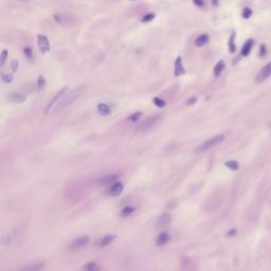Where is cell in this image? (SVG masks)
Segmentation results:
<instances>
[{"label":"cell","instance_id":"cell-12","mask_svg":"<svg viewBox=\"0 0 271 271\" xmlns=\"http://www.w3.org/2000/svg\"><path fill=\"white\" fill-rule=\"evenodd\" d=\"M45 266H46V263L45 262L33 263V264L23 266L22 268L20 269V271H40L42 269L45 268Z\"/></svg>","mask_w":271,"mask_h":271},{"label":"cell","instance_id":"cell-39","mask_svg":"<svg viewBox=\"0 0 271 271\" xmlns=\"http://www.w3.org/2000/svg\"><path fill=\"white\" fill-rule=\"evenodd\" d=\"M130 1H137V0H130Z\"/></svg>","mask_w":271,"mask_h":271},{"label":"cell","instance_id":"cell-37","mask_svg":"<svg viewBox=\"0 0 271 271\" xmlns=\"http://www.w3.org/2000/svg\"><path fill=\"white\" fill-rule=\"evenodd\" d=\"M236 232H237V231H236V230H235V229H233V230H230V231L228 232V234H227V235H228V236H232V235H235V234H236Z\"/></svg>","mask_w":271,"mask_h":271},{"label":"cell","instance_id":"cell-21","mask_svg":"<svg viewBox=\"0 0 271 271\" xmlns=\"http://www.w3.org/2000/svg\"><path fill=\"white\" fill-rule=\"evenodd\" d=\"M225 67H226L225 62H223V60H219V62L215 65V67H214V75H215L216 77L219 76L220 73L223 71V69H225Z\"/></svg>","mask_w":271,"mask_h":271},{"label":"cell","instance_id":"cell-10","mask_svg":"<svg viewBox=\"0 0 271 271\" xmlns=\"http://www.w3.org/2000/svg\"><path fill=\"white\" fill-rule=\"evenodd\" d=\"M120 178V175L119 174H114V175H108V176H105L103 178L99 179V184L101 186H108V184H114V182L119 180Z\"/></svg>","mask_w":271,"mask_h":271},{"label":"cell","instance_id":"cell-6","mask_svg":"<svg viewBox=\"0 0 271 271\" xmlns=\"http://www.w3.org/2000/svg\"><path fill=\"white\" fill-rule=\"evenodd\" d=\"M37 46L42 53H47L50 51V42L46 35L38 34L37 35Z\"/></svg>","mask_w":271,"mask_h":271},{"label":"cell","instance_id":"cell-17","mask_svg":"<svg viewBox=\"0 0 271 271\" xmlns=\"http://www.w3.org/2000/svg\"><path fill=\"white\" fill-rule=\"evenodd\" d=\"M253 47V40L252 39H248L247 42L244 44L243 48H241V56H248L251 52V49Z\"/></svg>","mask_w":271,"mask_h":271},{"label":"cell","instance_id":"cell-26","mask_svg":"<svg viewBox=\"0 0 271 271\" xmlns=\"http://www.w3.org/2000/svg\"><path fill=\"white\" fill-rule=\"evenodd\" d=\"M46 87V79L42 75H39L37 79V89L38 90H42Z\"/></svg>","mask_w":271,"mask_h":271},{"label":"cell","instance_id":"cell-7","mask_svg":"<svg viewBox=\"0 0 271 271\" xmlns=\"http://www.w3.org/2000/svg\"><path fill=\"white\" fill-rule=\"evenodd\" d=\"M88 243H89V237L87 236V235L79 236L70 244L69 249H71V250H77V249H79V248H83L84 246L88 245Z\"/></svg>","mask_w":271,"mask_h":271},{"label":"cell","instance_id":"cell-15","mask_svg":"<svg viewBox=\"0 0 271 271\" xmlns=\"http://www.w3.org/2000/svg\"><path fill=\"white\" fill-rule=\"evenodd\" d=\"M172 221V216L169 213H163L162 215L160 216L159 219H158V228H165L171 223Z\"/></svg>","mask_w":271,"mask_h":271},{"label":"cell","instance_id":"cell-34","mask_svg":"<svg viewBox=\"0 0 271 271\" xmlns=\"http://www.w3.org/2000/svg\"><path fill=\"white\" fill-rule=\"evenodd\" d=\"M193 3H194L196 7H202L204 5V0H193Z\"/></svg>","mask_w":271,"mask_h":271},{"label":"cell","instance_id":"cell-14","mask_svg":"<svg viewBox=\"0 0 271 271\" xmlns=\"http://www.w3.org/2000/svg\"><path fill=\"white\" fill-rule=\"evenodd\" d=\"M97 114H101V116H103V117L109 116V114H111V112H112L110 106H109L108 104H106V103H100V104H97Z\"/></svg>","mask_w":271,"mask_h":271},{"label":"cell","instance_id":"cell-25","mask_svg":"<svg viewBox=\"0 0 271 271\" xmlns=\"http://www.w3.org/2000/svg\"><path fill=\"white\" fill-rule=\"evenodd\" d=\"M153 103L156 105L157 107H159V108H163V107H165V105H166V102H165L163 99H161V97H154L153 99Z\"/></svg>","mask_w":271,"mask_h":271},{"label":"cell","instance_id":"cell-8","mask_svg":"<svg viewBox=\"0 0 271 271\" xmlns=\"http://www.w3.org/2000/svg\"><path fill=\"white\" fill-rule=\"evenodd\" d=\"M27 97L20 92H12L7 95V101L14 104H21V103L26 102Z\"/></svg>","mask_w":271,"mask_h":271},{"label":"cell","instance_id":"cell-2","mask_svg":"<svg viewBox=\"0 0 271 271\" xmlns=\"http://www.w3.org/2000/svg\"><path fill=\"white\" fill-rule=\"evenodd\" d=\"M225 141V136L223 134H217V136H214V137L210 138V139L206 140L204 142H202L198 147L196 148V153H203L209 149L213 148L215 146H217L218 144L223 143Z\"/></svg>","mask_w":271,"mask_h":271},{"label":"cell","instance_id":"cell-16","mask_svg":"<svg viewBox=\"0 0 271 271\" xmlns=\"http://www.w3.org/2000/svg\"><path fill=\"white\" fill-rule=\"evenodd\" d=\"M169 238H171V237H169V235L166 233V232H161V233L157 236V238H156V245L159 246V247L166 245V244L169 241Z\"/></svg>","mask_w":271,"mask_h":271},{"label":"cell","instance_id":"cell-29","mask_svg":"<svg viewBox=\"0 0 271 271\" xmlns=\"http://www.w3.org/2000/svg\"><path fill=\"white\" fill-rule=\"evenodd\" d=\"M251 15H252V10L249 9V7H245V9H244V11H243V13H241V16H243L245 19L250 18Z\"/></svg>","mask_w":271,"mask_h":271},{"label":"cell","instance_id":"cell-36","mask_svg":"<svg viewBox=\"0 0 271 271\" xmlns=\"http://www.w3.org/2000/svg\"><path fill=\"white\" fill-rule=\"evenodd\" d=\"M265 54H266V48H265L264 45H262V46H261V50H260V53H258V55H260L261 57H264Z\"/></svg>","mask_w":271,"mask_h":271},{"label":"cell","instance_id":"cell-20","mask_svg":"<svg viewBox=\"0 0 271 271\" xmlns=\"http://www.w3.org/2000/svg\"><path fill=\"white\" fill-rule=\"evenodd\" d=\"M134 211H136V208H134V206H124V208L122 209V211H121L120 216H121L122 218L128 217V216L131 215V214L134 213Z\"/></svg>","mask_w":271,"mask_h":271},{"label":"cell","instance_id":"cell-23","mask_svg":"<svg viewBox=\"0 0 271 271\" xmlns=\"http://www.w3.org/2000/svg\"><path fill=\"white\" fill-rule=\"evenodd\" d=\"M234 40H235V34L234 33H232L231 36H230L229 38V51L231 52V53H234V52L236 51V46H235V42H234Z\"/></svg>","mask_w":271,"mask_h":271},{"label":"cell","instance_id":"cell-1","mask_svg":"<svg viewBox=\"0 0 271 271\" xmlns=\"http://www.w3.org/2000/svg\"><path fill=\"white\" fill-rule=\"evenodd\" d=\"M86 90H87V87H86L85 85H81V86H79V87H76V88L72 89L71 91H69V92L63 97V100L60 101V102L58 103L57 106L54 108V112L63 111L64 109L69 107L73 102L79 100V97L86 92Z\"/></svg>","mask_w":271,"mask_h":271},{"label":"cell","instance_id":"cell-22","mask_svg":"<svg viewBox=\"0 0 271 271\" xmlns=\"http://www.w3.org/2000/svg\"><path fill=\"white\" fill-rule=\"evenodd\" d=\"M225 165L228 167V169H232V171H237L239 169V163L235 160H229L227 162L225 163Z\"/></svg>","mask_w":271,"mask_h":271},{"label":"cell","instance_id":"cell-11","mask_svg":"<svg viewBox=\"0 0 271 271\" xmlns=\"http://www.w3.org/2000/svg\"><path fill=\"white\" fill-rule=\"evenodd\" d=\"M114 239H116V235H114V234H107V235H105V236H103L102 238H100L97 241V245L100 248H104V247H107V246L110 245Z\"/></svg>","mask_w":271,"mask_h":271},{"label":"cell","instance_id":"cell-38","mask_svg":"<svg viewBox=\"0 0 271 271\" xmlns=\"http://www.w3.org/2000/svg\"><path fill=\"white\" fill-rule=\"evenodd\" d=\"M212 4H213L214 7H217V5H218V0H212Z\"/></svg>","mask_w":271,"mask_h":271},{"label":"cell","instance_id":"cell-3","mask_svg":"<svg viewBox=\"0 0 271 271\" xmlns=\"http://www.w3.org/2000/svg\"><path fill=\"white\" fill-rule=\"evenodd\" d=\"M68 92H69V88H68V87H64L63 89H60V90L58 91V92L56 93V94L54 95L53 97H52L51 100L49 101L48 105H47V107H46V111H45V112H46V114H50L52 109H54L56 106H57L58 103H59L60 101L63 100V97H65V95L67 94Z\"/></svg>","mask_w":271,"mask_h":271},{"label":"cell","instance_id":"cell-35","mask_svg":"<svg viewBox=\"0 0 271 271\" xmlns=\"http://www.w3.org/2000/svg\"><path fill=\"white\" fill-rule=\"evenodd\" d=\"M196 101H197V99L195 97H190V99L186 101V105H188V106H192V105H194L195 103H196Z\"/></svg>","mask_w":271,"mask_h":271},{"label":"cell","instance_id":"cell-30","mask_svg":"<svg viewBox=\"0 0 271 271\" xmlns=\"http://www.w3.org/2000/svg\"><path fill=\"white\" fill-rule=\"evenodd\" d=\"M154 18H155V15H154V14H151V13H149V14L144 15L143 18L141 19V22H143V23L149 22V21L154 20Z\"/></svg>","mask_w":271,"mask_h":271},{"label":"cell","instance_id":"cell-28","mask_svg":"<svg viewBox=\"0 0 271 271\" xmlns=\"http://www.w3.org/2000/svg\"><path fill=\"white\" fill-rule=\"evenodd\" d=\"M7 57H9V52H7V50H3L2 53H1V56H0V66L1 67L4 66Z\"/></svg>","mask_w":271,"mask_h":271},{"label":"cell","instance_id":"cell-4","mask_svg":"<svg viewBox=\"0 0 271 271\" xmlns=\"http://www.w3.org/2000/svg\"><path fill=\"white\" fill-rule=\"evenodd\" d=\"M160 120L159 114H154V116L147 117L146 119H144L138 126V130L139 131H146V130L151 129V127L156 125L158 123V121Z\"/></svg>","mask_w":271,"mask_h":271},{"label":"cell","instance_id":"cell-32","mask_svg":"<svg viewBox=\"0 0 271 271\" xmlns=\"http://www.w3.org/2000/svg\"><path fill=\"white\" fill-rule=\"evenodd\" d=\"M53 19L57 25H62L63 23V17L62 15H58V14H54L53 15Z\"/></svg>","mask_w":271,"mask_h":271},{"label":"cell","instance_id":"cell-27","mask_svg":"<svg viewBox=\"0 0 271 271\" xmlns=\"http://www.w3.org/2000/svg\"><path fill=\"white\" fill-rule=\"evenodd\" d=\"M142 116V114L140 111H138V112H134V114H130L129 117L127 118V120L129 121V122H132V123H136L137 122L138 120L140 119V117Z\"/></svg>","mask_w":271,"mask_h":271},{"label":"cell","instance_id":"cell-31","mask_svg":"<svg viewBox=\"0 0 271 271\" xmlns=\"http://www.w3.org/2000/svg\"><path fill=\"white\" fill-rule=\"evenodd\" d=\"M1 79H2L4 83H11V82L13 81V76H12V74H4V73H3L2 76H1Z\"/></svg>","mask_w":271,"mask_h":271},{"label":"cell","instance_id":"cell-13","mask_svg":"<svg viewBox=\"0 0 271 271\" xmlns=\"http://www.w3.org/2000/svg\"><path fill=\"white\" fill-rule=\"evenodd\" d=\"M123 189H124L123 183L120 181H117L114 184H111V186L109 189V195L110 196H119L123 192Z\"/></svg>","mask_w":271,"mask_h":271},{"label":"cell","instance_id":"cell-40","mask_svg":"<svg viewBox=\"0 0 271 271\" xmlns=\"http://www.w3.org/2000/svg\"><path fill=\"white\" fill-rule=\"evenodd\" d=\"M23 1H25V0H23Z\"/></svg>","mask_w":271,"mask_h":271},{"label":"cell","instance_id":"cell-24","mask_svg":"<svg viewBox=\"0 0 271 271\" xmlns=\"http://www.w3.org/2000/svg\"><path fill=\"white\" fill-rule=\"evenodd\" d=\"M23 55H25V57L27 58V59L29 60V62H31V60L33 59V51H32V48L29 46H26L25 48H23Z\"/></svg>","mask_w":271,"mask_h":271},{"label":"cell","instance_id":"cell-9","mask_svg":"<svg viewBox=\"0 0 271 271\" xmlns=\"http://www.w3.org/2000/svg\"><path fill=\"white\" fill-rule=\"evenodd\" d=\"M186 73V69L183 67V64H182V58L181 56H178L175 60V64H174V75L176 77L181 76Z\"/></svg>","mask_w":271,"mask_h":271},{"label":"cell","instance_id":"cell-18","mask_svg":"<svg viewBox=\"0 0 271 271\" xmlns=\"http://www.w3.org/2000/svg\"><path fill=\"white\" fill-rule=\"evenodd\" d=\"M101 270H102V267L94 262L87 263V264H85L83 266V271H101Z\"/></svg>","mask_w":271,"mask_h":271},{"label":"cell","instance_id":"cell-19","mask_svg":"<svg viewBox=\"0 0 271 271\" xmlns=\"http://www.w3.org/2000/svg\"><path fill=\"white\" fill-rule=\"evenodd\" d=\"M209 42V35L208 34H200L198 37L195 39V46L202 47Z\"/></svg>","mask_w":271,"mask_h":271},{"label":"cell","instance_id":"cell-33","mask_svg":"<svg viewBox=\"0 0 271 271\" xmlns=\"http://www.w3.org/2000/svg\"><path fill=\"white\" fill-rule=\"evenodd\" d=\"M18 67H19V63H18V60H16V59H14L13 62H12V70L13 71H17L18 70Z\"/></svg>","mask_w":271,"mask_h":271},{"label":"cell","instance_id":"cell-5","mask_svg":"<svg viewBox=\"0 0 271 271\" xmlns=\"http://www.w3.org/2000/svg\"><path fill=\"white\" fill-rule=\"evenodd\" d=\"M270 75H271V62L267 64V65H265L264 67L261 69V71L257 73L255 82L258 84H262V83H264L267 79H269Z\"/></svg>","mask_w":271,"mask_h":271}]
</instances>
